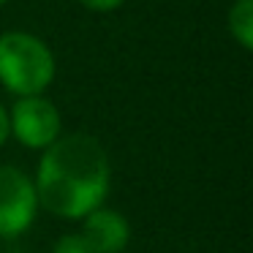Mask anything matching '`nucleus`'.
<instances>
[{
	"label": "nucleus",
	"mask_w": 253,
	"mask_h": 253,
	"mask_svg": "<svg viewBox=\"0 0 253 253\" xmlns=\"http://www.w3.org/2000/svg\"><path fill=\"white\" fill-rule=\"evenodd\" d=\"M79 234L93 248V253H123L131 242V223L123 212L101 204L82 218Z\"/></svg>",
	"instance_id": "39448f33"
},
{
	"label": "nucleus",
	"mask_w": 253,
	"mask_h": 253,
	"mask_svg": "<svg viewBox=\"0 0 253 253\" xmlns=\"http://www.w3.org/2000/svg\"><path fill=\"white\" fill-rule=\"evenodd\" d=\"M33 177L19 166L0 164V240H14L33 226L39 215Z\"/></svg>",
	"instance_id": "20e7f679"
},
{
	"label": "nucleus",
	"mask_w": 253,
	"mask_h": 253,
	"mask_svg": "<svg viewBox=\"0 0 253 253\" xmlns=\"http://www.w3.org/2000/svg\"><path fill=\"white\" fill-rule=\"evenodd\" d=\"M229 33L245 52L253 49V0H234L229 8Z\"/></svg>",
	"instance_id": "423d86ee"
},
{
	"label": "nucleus",
	"mask_w": 253,
	"mask_h": 253,
	"mask_svg": "<svg viewBox=\"0 0 253 253\" xmlns=\"http://www.w3.org/2000/svg\"><path fill=\"white\" fill-rule=\"evenodd\" d=\"M33 185L41 210L63 220H82L109 196V153L90 133H60L41 153Z\"/></svg>",
	"instance_id": "f257e3e1"
},
{
	"label": "nucleus",
	"mask_w": 253,
	"mask_h": 253,
	"mask_svg": "<svg viewBox=\"0 0 253 253\" xmlns=\"http://www.w3.org/2000/svg\"><path fill=\"white\" fill-rule=\"evenodd\" d=\"M52 253H93V248L84 242L79 231H68V234L57 237V242L52 245Z\"/></svg>",
	"instance_id": "0eeeda50"
},
{
	"label": "nucleus",
	"mask_w": 253,
	"mask_h": 253,
	"mask_svg": "<svg viewBox=\"0 0 253 253\" xmlns=\"http://www.w3.org/2000/svg\"><path fill=\"white\" fill-rule=\"evenodd\" d=\"M6 3H8V0H0V8H3V6H6Z\"/></svg>",
	"instance_id": "9d476101"
},
{
	"label": "nucleus",
	"mask_w": 253,
	"mask_h": 253,
	"mask_svg": "<svg viewBox=\"0 0 253 253\" xmlns=\"http://www.w3.org/2000/svg\"><path fill=\"white\" fill-rule=\"evenodd\" d=\"M11 139V128H8V106L0 104V147Z\"/></svg>",
	"instance_id": "1a4fd4ad"
},
{
	"label": "nucleus",
	"mask_w": 253,
	"mask_h": 253,
	"mask_svg": "<svg viewBox=\"0 0 253 253\" xmlns=\"http://www.w3.org/2000/svg\"><path fill=\"white\" fill-rule=\"evenodd\" d=\"M79 6H84L87 11H95V14H109V11H117V8L126 3V0H77Z\"/></svg>",
	"instance_id": "6e6552de"
},
{
	"label": "nucleus",
	"mask_w": 253,
	"mask_h": 253,
	"mask_svg": "<svg viewBox=\"0 0 253 253\" xmlns=\"http://www.w3.org/2000/svg\"><path fill=\"white\" fill-rule=\"evenodd\" d=\"M8 128L11 136L22 147L44 153L63 133V117L52 98L44 95H25L8 106Z\"/></svg>",
	"instance_id": "7ed1b4c3"
},
{
	"label": "nucleus",
	"mask_w": 253,
	"mask_h": 253,
	"mask_svg": "<svg viewBox=\"0 0 253 253\" xmlns=\"http://www.w3.org/2000/svg\"><path fill=\"white\" fill-rule=\"evenodd\" d=\"M57 77L52 46L28 30L0 33V84L14 98L44 95Z\"/></svg>",
	"instance_id": "f03ea898"
}]
</instances>
